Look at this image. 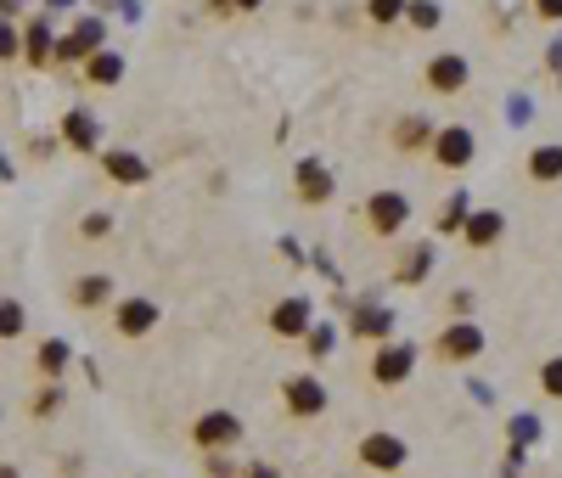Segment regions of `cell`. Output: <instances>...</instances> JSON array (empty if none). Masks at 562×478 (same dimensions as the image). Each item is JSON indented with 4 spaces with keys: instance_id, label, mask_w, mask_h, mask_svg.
Wrapping results in <instances>:
<instances>
[{
    "instance_id": "83f0119b",
    "label": "cell",
    "mask_w": 562,
    "mask_h": 478,
    "mask_svg": "<svg viewBox=\"0 0 562 478\" xmlns=\"http://www.w3.org/2000/svg\"><path fill=\"white\" fill-rule=\"evenodd\" d=\"M304 349H310V361H326V355H333V349H338V332L326 327V322H315V327L304 332Z\"/></svg>"
},
{
    "instance_id": "1f68e13d",
    "label": "cell",
    "mask_w": 562,
    "mask_h": 478,
    "mask_svg": "<svg viewBox=\"0 0 562 478\" xmlns=\"http://www.w3.org/2000/svg\"><path fill=\"white\" fill-rule=\"evenodd\" d=\"M108 231H113V214H108V209H96V214L79 219V237H85V242H102Z\"/></svg>"
},
{
    "instance_id": "7a4b0ae2",
    "label": "cell",
    "mask_w": 562,
    "mask_h": 478,
    "mask_svg": "<svg viewBox=\"0 0 562 478\" xmlns=\"http://www.w3.org/2000/svg\"><path fill=\"white\" fill-rule=\"evenodd\" d=\"M416 343L411 338H388V343H377L372 349V382H377V389H400V382H411V372H416Z\"/></svg>"
},
{
    "instance_id": "e0dca14e",
    "label": "cell",
    "mask_w": 562,
    "mask_h": 478,
    "mask_svg": "<svg viewBox=\"0 0 562 478\" xmlns=\"http://www.w3.org/2000/svg\"><path fill=\"white\" fill-rule=\"evenodd\" d=\"M501 231H507V214L501 209H473L467 226H461V242H467V248H495V242H501Z\"/></svg>"
},
{
    "instance_id": "30bf717a",
    "label": "cell",
    "mask_w": 562,
    "mask_h": 478,
    "mask_svg": "<svg viewBox=\"0 0 562 478\" xmlns=\"http://www.w3.org/2000/svg\"><path fill=\"white\" fill-rule=\"evenodd\" d=\"M434 164L439 169H467L473 164V152H478V141H473V130L467 124H445V130H434Z\"/></svg>"
},
{
    "instance_id": "ba28073f",
    "label": "cell",
    "mask_w": 562,
    "mask_h": 478,
    "mask_svg": "<svg viewBox=\"0 0 562 478\" xmlns=\"http://www.w3.org/2000/svg\"><path fill=\"white\" fill-rule=\"evenodd\" d=\"M473 79L467 68V56H455V51H439V56H427V68H422V85L434 90V96H461Z\"/></svg>"
},
{
    "instance_id": "ac0fdd59",
    "label": "cell",
    "mask_w": 562,
    "mask_h": 478,
    "mask_svg": "<svg viewBox=\"0 0 562 478\" xmlns=\"http://www.w3.org/2000/svg\"><path fill=\"white\" fill-rule=\"evenodd\" d=\"M68 304H74V310H108V304H113V276H108V271L79 276V281L68 287Z\"/></svg>"
},
{
    "instance_id": "7402d4cb",
    "label": "cell",
    "mask_w": 562,
    "mask_h": 478,
    "mask_svg": "<svg viewBox=\"0 0 562 478\" xmlns=\"http://www.w3.org/2000/svg\"><path fill=\"white\" fill-rule=\"evenodd\" d=\"M528 180L535 186H557L562 180V147L557 141H540L535 152H528Z\"/></svg>"
},
{
    "instance_id": "52a82bcc",
    "label": "cell",
    "mask_w": 562,
    "mask_h": 478,
    "mask_svg": "<svg viewBox=\"0 0 562 478\" xmlns=\"http://www.w3.org/2000/svg\"><path fill=\"white\" fill-rule=\"evenodd\" d=\"M434 355H439L445 366L478 361V355H484V327H478V322H450V327L434 338Z\"/></svg>"
},
{
    "instance_id": "d6986e66",
    "label": "cell",
    "mask_w": 562,
    "mask_h": 478,
    "mask_svg": "<svg viewBox=\"0 0 562 478\" xmlns=\"http://www.w3.org/2000/svg\"><path fill=\"white\" fill-rule=\"evenodd\" d=\"M74 366V343L68 338H40V349H35V372H40V382H62V372Z\"/></svg>"
},
{
    "instance_id": "f35d334b",
    "label": "cell",
    "mask_w": 562,
    "mask_h": 478,
    "mask_svg": "<svg viewBox=\"0 0 562 478\" xmlns=\"http://www.w3.org/2000/svg\"><path fill=\"white\" fill-rule=\"evenodd\" d=\"M546 56H551V68H557V79H562V40H551V51H546Z\"/></svg>"
},
{
    "instance_id": "74e56055",
    "label": "cell",
    "mask_w": 562,
    "mask_h": 478,
    "mask_svg": "<svg viewBox=\"0 0 562 478\" xmlns=\"http://www.w3.org/2000/svg\"><path fill=\"white\" fill-rule=\"evenodd\" d=\"M23 7H28V0H0V23H7V17H17Z\"/></svg>"
},
{
    "instance_id": "6da1fadb",
    "label": "cell",
    "mask_w": 562,
    "mask_h": 478,
    "mask_svg": "<svg viewBox=\"0 0 562 478\" xmlns=\"http://www.w3.org/2000/svg\"><path fill=\"white\" fill-rule=\"evenodd\" d=\"M360 226H366L372 237H400L405 226H411V198L405 191H394V186H383V191H372L366 203H360Z\"/></svg>"
},
{
    "instance_id": "8992f818",
    "label": "cell",
    "mask_w": 562,
    "mask_h": 478,
    "mask_svg": "<svg viewBox=\"0 0 562 478\" xmlns=\"http://www.w3.org/2000/svg\"><path fill=\"white\" fill-rule=\"evenodd\" d=\"M237 439H242V417H237V411H225V405L203 411V417L191 423V444H197L203 456H209V451H230Z\"/></svg>"
},
{
    "instance_id": "4dcf8cb0",
    "label": "cell",
    "mask_w": 562,
    "mask_h": 478,
    "mask_svg": "<svg viewBox=\"0 0 562 478\" xmlns=\"http://www.w3.org/2000/svg\"><path fill=\"white\" fill-rule=\"evenodd\" d=\"M540 394H546V400H562V355L540 361Z\"/></svg>"
},
{
    "instance_id": "f546056e",
    "label": "cell",
    "mask_w": 562,
    "mask_h": 478,
    "mask_svg": "<svg viewBox=\"0 0 562 478\" xmlns=\"http://www.w3.org/2000/svg\"><path fill=\"white\" fill-rule=\"evenodd\" d=\"M366 17H372L377 28H388V23H405V0H366Z\"/></svg>"
},
{
    "instance_id": "484cf974",
    "label": "cell",
    "mask_w": 562,
    "mask_h": 478,
    "mask_svg": "<svg viewBox=\"0 0 562 478\" xmlns=\"http://www.w3.org/2000/svg\"><path fill=\"white\" fill-rule=\"evenodd\" d=\"M28 332V310L23 299H0V343H17Z\"/></svg>"
},
{
    "instance_id": "8d00e7d4",
    "label": "cell",
    "mask_w": 562,
    "mask_h": 478,
    "mask_svg": "<svg viewBox=\"0 0 562 478\" xmlns=\"http://www.w3.org/2000/svg\"><path fill=\"white\" fill-rule=\"evenodd\" d=\"M535 12L540 17H562V0H535Z\"/></svg>"
},
{
    "instance_id": "8fae6325",
    "label": "cell",
    "mask_w": 562,
    "mask_h": 478,
    "mask_svg": "<svg viewBox=\"0 0 562 478\" xmlns=\"http://www.w3.org/2000/svg\"><path fill=\"white\" fill-rule=\"evenodd\" d=\"M292 191H299L304 209H321V203H333L338 180H333V169H326L321 158H299V169H292Z\"/></svg>"
},
{
    "instance_id": "d6a6232c",
    "label": "cell",
    "mask_w": 562,
    "mask_h": 478,
    "mask_svg": "<svg viewBox=\"0 0 562 478\" xmlns=\"http://www.w3.org/2000/svg\"><path fill=\"white\" fill-rule=\"evenodd\" d=\"M203 467H209V478H237V473H242V462L230 456V451H209Z\"/></svg>"
},
{
    "instance_id": "603a6c76",
    "label": "cell",
    "mask_w": 562,
    "mask_h": 478,
    "mask_svg": "<svg viewBox=\"0 0 562 478\" xmlns=\"http://www.w3.org/2000/svg\"><path fill=\"white\" fill-rule=\"evenodd\" d=\"M394 147H400V152H422V147H434V124H427L422 113H405L400 124H394Z\"/></svg>"
},
{
    "instance_id": "e575fe53",
    "label": "cell",
    "mask_w": 562,
    "mask_h": 478,
    "mask_svg": "<svg viewBox=\"0 0 562 478\" xmlns=\"http://www.w3.org/2000/svg\"><path fill=\"white\" fill-rule=\"evenodd\" d=\"M237 478H282V473H276V462H264V456H259V462H242V473H237Z\"/></svg>"
},
{
    "instance_id": "5b68a950",
    "label": "cell",
    "mask_w": 562,
    "mask_h": 478,
    "mask_svg": "<svg viewBox=\"0 0 562 478\" xmlns=\"http://www.w3.org/2000/svg\"><path fill=\"white\" fill-rule=\"evenodd\" d=\"M354 456H360V467H372V473H405V462H411V444H405L400 433L377 428V433H366V439L354 444Z\"/></svg>"
},
{
    "instance_id": "60d3db41",
    "label": "cell",
    "mask_w": 562,
    "mask_h": 478,
    "mask_svg": "<svg viewBox=\"0 0 562 478\" xmlns=\"http://www.w3.org/2000/svg\"><path fill=\"white\" fill-rule=\"evenodd\" d=\"M0 478H17V467H12V462H0Z\"/></svg>"
},
{
    "instance_id": "d4e9b609",
    "label": "cell",
    "mask_w": 562,
    "mask_h": 478,
    "mask_svg": "<svg viewBox=\"0 0 562 478\" xmlns=\"http://www.w3.org/2000/svg\"><path fill=\"white\" fill-rule=\"evenodd\" d=\"M405 23L416 28V35H434V28L445 23V7L439 0H405Z\"/></svg>"
},
{
    "instance_id": "f1b7e54d",
    "label": "cell",
    "mask_w": 562,
    "mask_h": 478,
    "mask_svg": "<svg viewBox=\"0 0 562 478\" xmlns=\"http://www.w3.org/2000/svg\"><path fill=\"white\" fill-rule=\"evenodd\" d=\"M507 433H512V462H517V456H523V444H535V439H540V417H512V428H507Z\"/></svg>"
},
{
    "instance_id": "3957f363",
    "label": "cell",
    "mask_w": 562,
    "mask_h": 478,
    "mask_svg": "<svg viewBox=\"0 0 562 478\" xmlns=\"http://www.w3.org/2000/svg\"><path fill=\"white\" fill-rule=\"evenodd\" d=\"M264 327H271V338H282V343H304V332L315 327V304H310L304 293H287V299L271 304Z\"/></svg>"
},
{
    "instance_id": "cb8c5ba5",
    "label": "cell",
    "mask_w": 562,
    "mask_h": 478,
    "mask_svg": "<svg viewBox=\"0 0 562 478\" xmlns=\"http://www.w3.org/2000/svg\"><path fill=\"white\" fill-rule=\"evenodd\" d=\"M467 214H473V209H467V191H455V198H450V203L434 214V231H439V237H461V226H467Z\"/></svg>"
},
{
    "instance_id": "4316f807",
    "label": "cell",
    "mask_w": 562,
    "mask_h": 478,
    "mask_svg": "<svg viewBox=\"0 0 562 478\" xmlns=\"http://www.w3.org/2000/svg\"><path fill=\"white\" fill-rule=\"evenodd\" d=\"M57 411H62V382H40V389L28 394V417L46 423V417H57Z\"/></svg>"
},
{
    "instance_id": "277c9868",
    "label": "cell",
    "mask_w": 562,
    "mask_h": 478,
    "mask_svg": "<svg viewBox=\"0 0 562 478\" xmlns=\"http://www.w3.org/2000/svg\"><path fill=\"white\" fill-rule=\"evenodd\" d=\"M282 411H287L292 423L321 417V411H326V382H321L315 372H292V377L282 382Z\"/></svg>"
},
{
    "instance_id": "44dd1931",
    "label": "cell",
    "mask_w": 562,
    "mask_h": 478,
    "mask_svg": "<svg viewBox=\"0 0 562 478\" xmlns=\"http://www.w3.org/2000/svg\"><path fill=\"white\" fill-rule=\"evenodd\" d=\"M118 79H124V56H118L113 46H102V51L85 62V85H90V90H113Z\"/></svg>"
},
{
    "instance_id": "b9f144b4",
    "label": "cell",
    "mask_w": 562,
    "mask_h": 478,
    "mask_svg": "<svg viewBox=\"0 0 562 478\" xmlns=\"http://www.w3.org/2000/svg\"><path fill=\"white\" fill-rule=\"evenodd\" d=\"M46 7H74V0H46Z\"/></svg>"
},
{
    "instance_id": "ab89813d",
    "label": "cell",
    "mask_w": 562,
    "mask_h": 478,
    "mask_svg": "<svg viewBox=\"0 0 562 478\" xmlns=\"http://www.w3.org/2000/svg\"><path fill=\"white\" fill-rule=\"evenodd\" d=\"M0 180H17V169H12V158L0 152Z\"/></svg>"
},
{
    "instance_id": "d590c367",
    "label": "cell",
    "mask_w": 562,
    "mask_h": 478,
    "mask_svg": "<svg viewBox=\"0 0 562 478\" xmlns=\"http://www.w3.org/2000/svg\"><path fill=\"white\" fill-rule=\"evenodd\" d=\"M214 7H220V12H259L264 0H214Z\"/></svg>"
},
{
    "instance_id": "2e32d148",
    "label": "cell",
    "mask_w": 562,
    "mask_h": 478,
    "mask_svg": "<svg viewBox=\"0 0 562 478\" xmlns=\"http://www.w3.org/2000/svg\"><path fill=\"white\" fill-rule=\"evenodd\" d=\"M23 62H28V68H51V62H57V35H51L46 17H28V28H23Z\"/></svg>"
},
{
    "instance_id": "836d02e7",
    "label": "cell",
    "mask_w": 562,
    "mask_h": 478,
    "mask_svg": "<svg viewBox=\"0 0 562 478\" xmlns=\"http://www.w3.org/2000/svg\"><path fill=\"white\" fill-rule=\"evenodd\" d=\"M12 56H23V35L12 23H0V62H12Z\"/></svg>"
},
{
    "instance_id": "ffe728a7",
    "label": "cell",
    "mask_w": 562,
    "mask_h": 478,
    "mask_svg": "<svg viewBox=\"0 0 562 478\" xmlns=\"http://www.w3.org/2000/svg\"><path fill=\"white\" fill-rule=\"evenodd\" d=\"M434 260H439L434 242H411V248L400 253V271H394V281H400V287H422L427 271H434Z\"/></svg>"
},
{
    "instance_id": "4fadbf2b",
    "label": "cell",
    "mask_w": 562,
    "mask_h": 478,
    "mask_svg": "<svg viewBox=\"0 0 562 478\" xmlns=\"http://www.w3.org/2000/svg\"><path fill=\"white\" fill-rule=\"evenodd\" d=\"M163 322V310L152 299H113V332L118 338H147Z\"/></svg>"
},
{
    "instance_id": "9a60e30c",
    "label": "cell",
    "mask_w": 562,
    "mask_h": 478,
    "mask_svg": "<svg viewBox=\"0 0 562 478\" xmlns=\"http://www.w3.org/2000/svg\"><path fill=\"white\" fill-rule=\"evenodd\" d=\"M62 147H74V152H96V147H102V118H96L90 108H68V113H62Z\"/></svg>"
},
{
    "instance_id": "7c38bea8",
    "label": "cell",
    "mask_w": 562,
    "mask_h": 478,
    "mask_svg": "<svg viewBox=\"0 0 562 478\" xmlns=\"http://www.w3.org/2000/svg\"><path fill=\"white\" fill-rule=\"evenodd\" d=\"M102 46H108L102 17H79V23L68 28V40H57V62H79V68H85V62L102 51Z\"/></svg>"
},
{
    "instance_id": "9c48e42d",
    "label": "cell",
    "mask_w": 562,
    "mask_h": 478,
    "mask_svg": "<svg viewBox=\"0 0 562 478\" xmlns=\"http://www.w3.org/2000/svg\"><path fill=\"white\" fill-rule=\"evenodd\" d=\"M96 164H102V180H113V186H147L152 180V164L136 147H108V152H96Z\"/></svg>"
},
{
    "instance_id": "5bb4252c",
    "label": "cell",
    "mask_w": 562,
    "mask_h": 478,
    "mask_svg": "<svg viewBox=\"0 0 562 478\" xmlns=\"http://www.w3.org/2000/svg\"><path fill=\"white\" fill-rule=\"evenodd\" d=\"M394 327H400V315L388 304H354V315H349V338H360V343H388Z\"/></svg>"
}]
</instances>
